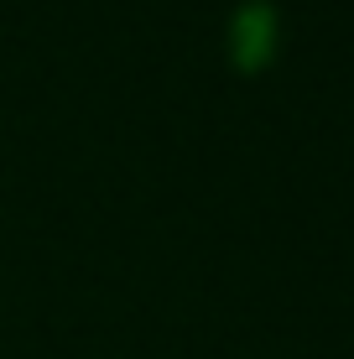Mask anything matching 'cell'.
Returning <instances> with one entry per match:
<instances>
[{
	"mask_svg": "<svg viewBox=\"0 0 354 359\" xmlns=\"http://www.w3.org/2000/svg\"><path fill=\"white\" fill-rule=\"evenodd\" d=\"M229 42H235L240 68H261L266 53L276 42V11L266 0H250L245 11H235V27H229Z\"/></svg>",
	"mask_w": 354,
	"mask_h": 359,
	"instance_id": "cell-1",
	"label": "cell"
}]
</instances>
